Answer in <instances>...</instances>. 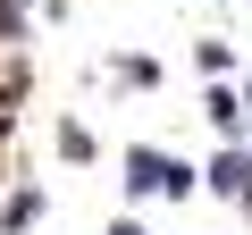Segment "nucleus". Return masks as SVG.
Returning <instances> with one entry per match:
<instances>
[{
  "label": "nucleus",
  "mask_w": 252,
  "mask_h": 235,
  "mask_svg": "<svg viewBox=\"0 0 252 235\" xmlns=\"http://www.w3.org/2000/svg\"><path fill=\"white\" fill-rule=\"evenodd\" d=\"M160 160L168 151H126V193H152L160 185Z\"/></svg>",
  "instance_id": "1"
},
{
  "label": "nucleus",
  "mask_w": 252,
  "mask_h": 235,
  "mask_svg": "<svg viewBox=\"0 0 252 235\" xmlns=\"http://www.w3.org/2000/svg\"><path fill=\"white\" fill-rule=\"evenodd\" d=\"M210 185H219V193H244V185H252V160H235V151H227V160L210 168Z\"/></svg>",
  "instance_id": "2"
},
{
  "label": "nucleus",
  "mask_w": 252,
  "mask_h": 235,
  "mask_svg": "<svg viewBox=\"0 0 252 235\" xmlns=\"http://www.w3.org/2000/svg\"><path fill=\"white\" fill-rule=\"evenodd\" d=\"M118 235H143V227H118Z\"/></svg>",
  "instance_id": "3"
}]
</instances>
